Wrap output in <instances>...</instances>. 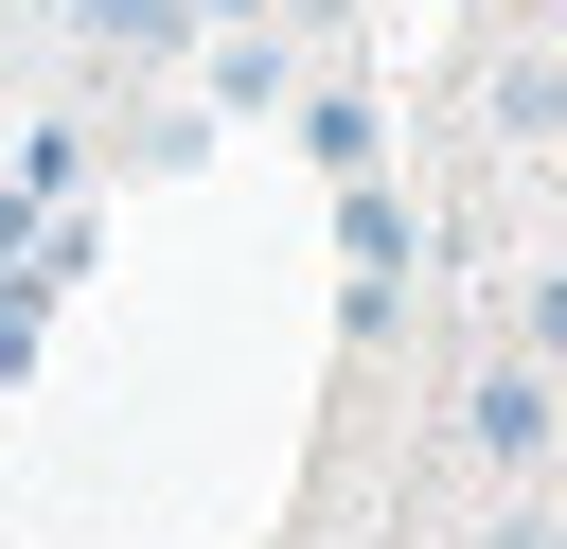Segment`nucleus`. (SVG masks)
Segmentation results:
<instances>
[{
	"label": "nucleus",
	"instance_id": "1",
	"mask_svg": "<svg viewBox=\"0 0 567 549\" xmlns=\"http://www.w3.org/2000/svg\"><path fill=\"white\" fill-rule=\"evenodd\" d=\"M461 443H478V460H532V443H549V390H532V372H478V390H461Z\"/></svg>",
	"mask_w": 567,
	"mask_h": 549
}]
</instances>
